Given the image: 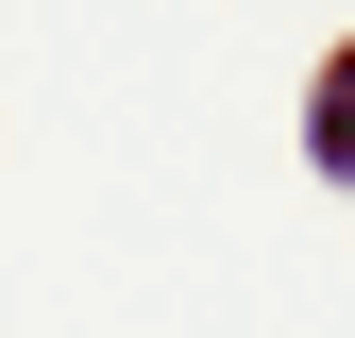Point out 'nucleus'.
I'll return each instance as SVG.
<instances>
[{
    "instance_id": "obj_1",
    "label": "nucleus",
    "mask_w": 355,
    "mask_h": 338,
    "mask_svg": "<svg viewBox=\"0 0 355 338\" xmlns=\"http://www.w3.org/2000/svg\"><path fill=\"white\" fill-rule=\"evenodd\" d=\"M304 152H322L338 186H355V68H322V102H304Z\"/></svg>"
}]
</instances>
